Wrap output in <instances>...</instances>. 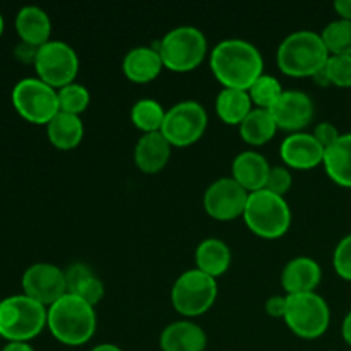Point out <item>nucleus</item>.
Returning a JSON list of instances; mask_svg holds the SVG:
<instances>
[{
	"label": "nucleus",
	"mask_w": 351,
	"mask_h": 351,
	"mask_svg": "<svg viewBox=\"0 0 351 351\" xmlns=\"http://www.w3.org/2000/svg\"><path fill=\"white\" fill-rule=\"evenodd\" d=\"M209 67L223 88L249 91L250 86L264 74V58L254 43L230 38L213 48Z\"/></svg>",
	"instance_id": "nucleus-1"
},
{
	"label": "nucleus",
	"mask_w": 351,
	"mask_h": 351,
	"mask_svg": "<svg viewBox=\"0 0 351 351\" xmlns=\"http://www.w3.org/2000/svg\"><path fill=\"white\" fill-rule=\"evenodd\" d=\"M96 312L93 305L75 295L67 293L48 307L47 328L58 343L67 346H81L96 332Z\"/></svg>",
	"instance_id": "nucleus-2"
},
{
	"label": "nucleus",
	"mask_w": 351,
	"mask_h": 351,
	"mask_svg": "<svg viewBox=\"0 0 351 351\" xmlns=\"http://www.w3.org/2000/svg\"><path fill=\"white\" fill-rule=\"evenodd\" d=\"M329 51L321 33L300 29L288 34L280 43L276 62L280 71L290 77H314L329 60Z\"/></svg>",
	"instance_id": "nucleus-3"
},
{
	"label": "nucleus",
	"mask_w": 351,
	"mask_h": 351,
	"mask_svg": "<svg viewBox=\"0 0 351 351\" xmlns=\"http://www.w3.org/2000/svg\"><path fill=\"white\" fill-rule=\"evenodd\" d=\"M243 221L259 239L276 240L287 235L291 225V209L287 199L267 189L249 194Z\"/></svg>",
	"instance_id": "nucleus-4"
},
{
	"label": "nucleus",
	"mask_w": 351,
	"mask_h": 351,
	"mask_svg": "<svg viewBox=\"0 0 351 351\" xmlns=\"http://www.w3.org/2000/svg\"><path fill=\"white\" fill-rule=\"evenodd\" d=\"M48 308L26 295L0 300V336L7 341L29 343L47 326Z\"/></svg>",
	"instance_id": "nucleus-5"
},
{
	"label": "nucleus",
	"mask_w": 351,
	"mask_h": 351,
	"mask_svg": "<svg viewBox=\"0 0 351 351\" xmlns=\"http://www.w3.org/2000/svg\"><path fill=\"white\" fill-rule=\"evenodd\" d=\"M156 48L165 69L171 72H191L208 55V38L195 26H178L168 31Z\"/></svg>",
	"instance_id": "nucleus-6"
},
{
	"label": "nucleus",
	"mask_w": 351,
	"mask_h": 351,
	"mask_svg": "<svg viewBox=\"0 0 351 351\" xmlns=\"http://www.w3.org/2000/svg\"><path fill=\"white\" fill-rule=\"evenodd\" d=\"M285 324L298 338L317 339L324 335L331 324V311L319 293L287 295Z\"/></svg>",
	"instance_id": "nucleus-7"
},
{
	"label": "nucleus",
	"mask_w": 351,
	"mask_h": 351,
	"mask_svg": "<svg viewBox=\"0 0 351 351\" xmlns=\"http://www.w3.org/2000/svg\"><path fill=\"white\" fill-rule=\"evenodd\" d=\"M171 305L184 317L206 314L218 298V283L215 278L197 267L182 273L171 287Z\"/></svg>",
	"instance_id": "nucleus-8"
},
{
	"label": "nucleus",
	"mask_w": 351,
	"mask_h": 351,
	"mask_svg": "<svg viewBox=\"0 0 351 351\" xmlns=\"http://www.w3.org/2000/svg\"><path fill=\"white\" fill-rule=\"evenodd\" d=\"M12 105L26 122L48 125L60 112L58 91L38 77L21 79L12 89Z\"/></svg>",
	"instance_id": "nucleus-9"
},
{
	"label": "nucleus",
	"mask_w": 351,
	"mask_h": 351,
	"mask_svg": "<svg viewBox=\"0 0 351 351\" xmlns=\"http://www.w3.org/2000/svg\"><path fill=\"white\" fill-rule=\"evenodd\" d=\"M208 129V113L194 99L180 101L167 110L160 132L175 147H187L197 143Z\"/></svg>",
	"instance_id": "nucleus-10"
},
{
	"label": "nucleus",
	"mask_w": 351,
	"mask_h": 351,
	"mask_svg": "<svg viewBox=\"0 0 351 351\" xmlns=\"http://www.w3.org/2000/svg\"><path fill=\"white\" fill-rule=\"evenodd\" d=\"M34 69L38 79L58 91L75 82L79 74V57L74 48L65 41L50 40L38 48Z\"/></svg>",
	"instance_id": "nucleus-11"
},
{
	"label": "nucleus",
	"mask_w": 351,
	"mask_h": 351,
	"mask_svg": "<svg viewBox=\"0 0 351 351\" xmlns=\"http://www.w3.org/2000/svg\"><path fill=\"white\" fill-rule=\"evenodd\" d=\"M21 285L26 297L33 298L47 308L67 295L65 271L50 263H36L27 267Z\"/></svg>",
	"instance_id": "nucleus-12"
},
{
	"label": "nucleus",
	"mask_w": 351,
	"mask_h": 351,
	"mask_svg": "<svg viewBox=\"0 0 351 351\" xmlns=\"http://www.w3.org/2000/svg\"><path fill=\"white\" fill-rule=\"evenodd\" d=\"M247 201L249 192L232 177H223L209 185L204 192L202 204L211 218L218 221H232L243 216Z\"/></svg>",
	"instance_id": "nucleus-13"
},
{
	"label": "nucleus",
	"mask_w": 351,
	"mask_h": 351,
	"mask_svg": "<svg viewBox=\"0 0 351 351\" xmlns=\"http://www.w3.org/2000/svg\"><path fill=\"white\" fill-rule=\"evenodd\" d=\"M278 129L287 132H304L314 119V101L311 96L297 89H287L269 110Z\"/></svg>",
	"instance_id": "nucleus-14"
},
{
	"label": "nucleus",
	"mask_w": 351,
	"mask_h": 351,
	"mask_svg": "<svg viewBox=\"0 0 351 351\" xmlns=\"http://www.w3.org/2000/svg\"><path fill=\"white\" fill-rule=\"evenodd\" d=\"M326 149L308 132H295L283 139L280 156L285 167L293 170H312L324 163Z\"/></svg>",
	"instance_id": "nucleus-15"
},
{
	"label": "nucleus",
	"mask_w": 351,
	"mask_h": 351,
	"mask_svg": "<svg viewBox=\"0 0 351 351\" xmlns=\"http://www.w3.org/2000/svg\"><path fill=\"white\" fill-rule=\"evenodd\" d=\"M322 280V269L312 257H295L281 271V287L287 295L312 293Z\"/></svg>",
	"instance_id": "nucleus-16"
},
{
	"label": "nucleus",
	"mask_w": 351,
	"mask_h": 351,
	"mask_svg": "<svg viewBox=\"0 0 351 351\" xmlns=\"http://www.w3.org/2000/svg\"><path fill=\"white\" fill-rule=\"evenodd\" d=\"M171 144L161 132L143 134L134 147V161L143 173L153 175L163 170L171 156Z\"/></svg>",
	"instance_id": "nucleus-17"
},
{
	"label": "nucleus",
	"mask_w": 351,
	"mask_h": 351,
	"mask_svg": "<svg viewBox=\"0 0 351 351\" xmlns=\"http://www.w3.org/2000/svg\"><path fill=\"white\" fill-rule=\"evenodd\" d=\"M271 165L257 151H243L237 154L232 163V178L239 182L249 194L266 187Z\"/></svg>",
	"instance_id": "nucleus-18"
},
{
	"label": "nucleus",
	"mask_w": 351,
	"mask_h": 351,
	"mask_svg": "<svg viewBox=\"0 0 351 351\" xmlns=\"http://www.w3.org/2000/svg\"><path fill=\"white\" fill-rule=\"evenodd\" d=\"M208 336L204 329L192 321H175L160 336L161 351H204Z\"/></svg>",
	"instance_id": "nucleus-19"
},
{
	"label": "nucleus",
	"mask_w": 351,
	"mask_h": 351,
	"mask_svg": "<svg viewBox=\"0 0 351 351\" xmlns=\"http://www.w3.org/2000/svg\"><path fill=\"white\" fill-rule=\"evenodd\" d=\"M160 51L156 47H136L123 57L122 71L129 81L136 84H146L154 81L163 71Z\"/></svg>",
	"instance_id": "nucleus-20"
},
{
	"label": "nucleus",
	"mask_w": 351,
	"mask_h": 351,
	"mask_svg": "<svg viewBox=\"0 0 351 351\" xmlns=\"http://www.w3.org/2000/svg\"><path fill=\"white\" fill-rule=\"evenodd\" d=\"M16 31L23 43L40 48L50 41L51 19L41 7L26 5L17 12Z\"/></svg>",
	"instance_id": "nucleus-21"
},
{
	"label": "nucleus",
	"mask_w": 351,
	"mask_h": 351,
	"mask_svg": "<svg viewBox=\"0 0 351 351\" xmlns=\"http://www.w3.org/2000/svg\"><path fill=\"white\" fill-rule=\"evenodd\" d=\"M67 293L75 295L96 307L105 297V285L95 274V271L84 263H74L65 269Z\"/></svg>",
	"instance_id": "nucleus-22"
},
{
	"label": "nucleus",
	"mask_w": 351,
	"mask_h": 351,
	"mask_svg": "<svg viewBox=\"0 0 351 351\" xmlns=\"http://www.w3.org/2000/svg\"><path fill=\"white\" fill-rule=\"evenodd\" d=\"M232 266V250L223 240L206 239L195 249V267L218 280Z\"/></svg>",
	"instance_id": "nucleus-23"
},
{
	"label": "nucleus",
	"mask_w": 351,
	"mask_h": 351,
	"mask_svg": "<svg viewBox=\"0 0 351 351\" xmlns=\"http://www.w3.org/2000/svg\"><path fill=\"white\" fill-rule=\"evenodd\" d=\"M47 136L51 146L62 151H71L81 144L84 137V123L81 117L58 112L47 125Z\"/></svg>",
	"instance_id": "nucleus-24"
},
{
	"label": "nucleus",
	"mask_w": 351,
	"mask_h": 351,
	"mask_svg": "<svg viewBox=\"0 0 351 351\" xmlns=\"http://www.w3.org/2000/svg\"><path fill=\"white\" fill-rule=\"evenodd\" d=\"M324 170L339 187L351 189V134H341L324 154Z\"/></svg>",
	"instance_id": "nucleus-25"
},
{
	"label": "nucleus",
	"mask_w": 351,
	"mask_h": 351,
	"mask_svg": "<svg viewBox=\"0 0 351 351\" xmlns=\"http://www.w3.org/2000/svg\"><path fill=\"white\" fill-rule=\"evenodd\" d=\"M254 110L249 91L223 88L216 96V113L228 125H240Z\"/></svg>",
	"instance_id": "nucleus-26"
},
{
	"label": "nucleus",
	"mask_w": 351,
	"mask_h": 351,
	"mask_svg": "<svg viewBox=\"0 0 351 351\" xmlns=\"http://www.w3.org/2000/svg\"><path fill=\"white\" fill-rule=\"evenodd\" d=\"M278 130L280 129H278L269 110L263 108H254L239 125L240 137L243 139V143L250 144V146H263V144L269 143L276 136Z\"/></svg>",
	"instance_id": "nucleus-27"
},
{
	"label": "nucleus",
	"mask_w": 351,
	"mask_h": 351,
	"mask_svg": "<svg viewBox=\"0 0 351 351\" xmlns=\"http://www.w3.org/2000/svg\"><path fill=\"white\" fill-rule=\"evenodd\" d=\"M165 113H167V110L161 106L160 101L143 98L134 103L132 108H130V120H132L134 127H137L143 134L160 132L161 125H163Z\"/></svg>",
	"instance_id": "nucleus-28"
},
{
	"label": "nucleus",
	"mask_w": 351,
	"mask_h": 351,
	"mask_svg": "<svg viewBox=\"0 0 351 351\" xmlns=\"http://www.w3.org/2000/svg\"><path fill=\"white\" fill-rule=\"evenodd\" d=\"M329 55H351V21H331L321 33Z\"/></svg>",
	"instance_id": "nucleus-29"
},
{
	"label": "nucleus",
	"mask_w": 351,
	"mask_h": 351,
	"mask_svg": "<svg viewBox=\"0 0 351 351\" xmlns=\"http://www.w3.org/2000/svg\"><path fill=\"white\" fill-rule=\"evenodd\" d=\"M285 89L281 86V82L278 81L273 75L263 74L252 86L249 88V96L252 99V103L256 105V108L263 110H271L274 103L280 99V96L283 95Z\"/></svg>",
	"instance_id": "nucleus-30"
},
{
	"label": "nucleus",
	"mask_w": 351,
	"mask_h": 351,
	"mask_svg": "<svg viewBox=\"0 0 351 351\" xmlns=\"http://www.w3.org/2000/svg\"><path fill=\"white\" fill-rule=\"evenodd\" d=\"M91 101L88 88L82 86L81 82H72L65 88L58 89V108L64 113L81 117L86 112Z\"/></svg>",
	"instance_id": "nucleus-31"
},
{
	"label": "nucleus",
	"mask_w": 351,
	"mask_h": 351,
	"mask_svg": "<svg viewBox=\"0 0 351 351\" xmlns=\"http://www.w3.org/2000/svg\"><path fill=\"white\" fill-rule=\"evenodd\" d=\"M331 86L351 88V55H331L326 64Z\"/></svg>",
	"instance_id": "nucleus-32"
},
{
	"label": "nucleus",
	"mask_w": 351,
	"mask_h": 351,
	"mask_svg": "<svg viewBox=\"0 0 351 351\" xmlns=\"http://www.w3.org/2000/svg\"><path fill=\"white\" fill-rule=\"evenodd\" d=\"M332 266L339 278L351 281V233L343 237L336 245L335 254H332Z\"/></svg>",
	"instance_id": "nucleus-33"
},
{
	"label": "nucleus",
	"mask_w": 351,
	"mask_h": 351,
	"mask_svg": "<svg viewBox=\"0 0 351 351\" xmlns=\"http://www.w3.org/2000/svg\"><path fill=\"white\" fill-rule=\"evenodd\" d=\"M291 184H293V178H291L290 168L281 167L280 165V167H271L269 175H267L266 187L264 189H267L273 194L285 197L288 194V191L291 189Z\"/></svg>",
	"instance_id": "nucleus-34"
},
{
	"label": "nucleus",
	"mask_w": 351,
	"mask_h": 351,
	"mask_svg": "<svg viewBox=\"0 0 351 351\" xmlns=\"http://www.w3.org/2000/svg\"><path fill=\"white\" fill-rule=\"evenodd\" d=\"M312 136L315 137V141H317L324 149H329V147L341 137V134H339V130L336 129L331 122H321L319 125H315Z\"/></svg>",
	"instance_id": "nucleus-35"
},
{
	"label": "nucleus",
	"mask_w": 351,
	"mask_h": 351,
	"mask_svg": "<svg viewBox=\"0 0 351 351\" xmlns=\"http://www.w3.org/2000/svg\"><path fill=\"white\" fill-rule=\"evenodd\" d=\"M287 312V295H274L266 300V314L273 319H283Z\"/></svg>",
	"instance_id": "nucleus-36"
},
{
	"label": "nucleus",
	"mask_w": 351,
	"mask_h": 351,
	"mask_svg": "<svg viewBox=\"0 0 351 351\" xmlns=\"http://www.w3.org/2000/svg\"><path fill=\"white\" fill-rule=\"evenodd\" d=\"M36 53H38L36 47H33V45L23 43V41H21V43L16 47V57L19 58L21 62H24V64H33L34 65V60H36Z\"/></svg>",
	"instance_id": "nucleus-37"
},
{
	"label": "nucleus",
	"mask_w": 351,
	"mask_h": 351,
	"mask_svg": "<svg viewBox=\"0 0 351 351\" xmlns=\"http://www.w3.org/2000/svg\"><path fill=\"white\" fill-rule=\"evenodd\" d=\"M335 10L339 16V19L351 21V0H336Z\"/></svg>",
	"instance_id": "nucleus-38"
},
{
	"label": "nucleus",
	"mask_w": 351,
	"mask_h": 351,
	"mask_svg": "<svg viewBox=\"0 0 351 351\" xmlns=\"http://www.w3.org/2000/svg\"><path fill=\"white\" fill-rule=\"evenodd\" d=\"M2 351H36L29 343L24 341H10L3 346Z\"/></svg>",
	"instance_id": "nucleus-39"
},
{
	"label": "nucleus",
	"mask_w": 351,
	"mask_h": 351,
	"mask_svg": "<svg viewBox=\"0 0 351 351\" xmlns=\"http://www.w3.org/2000/svg\"><path fill=\"white\" fill-rule=\"evenodd\" d=\"M341 335H343V339H345L346 345L351 346V311L346 314V317L343 319Z\"/></svg>",
	"instance_id": "nucleus-40"
},
{
	"label": "nucleus",
	"mask_w": 351,
	"mask_h": 351,
	"mask_svg": "<svg viewBox=\"0 0 351 351\" xmlns=\"http://www.w3.org/2000/svg\"><path fill=\"white\" fill-rule=\"evenodd\" d=\"M312 79H314L315 84L321 86V88H328V86H331V81H329V75H328V71H326V67L321 69L317 74H314V77Z\"/></svg>",
	"instance_id": "nucleus-41"
},
{
	"label": "nucleus",
	"mask_w": 351,
	"mask_h": 351,
	"mask_svg": "<svg viewBox=\"0 0 351 351\" xmlns=\"http://www.w3.org/2000/svg\"><path fill=\"white\" fill-rule=\"evenodd\" d=\"M89 351H123L120 346L113 345V343H101V345H96L95 348Z\"/></svg>",
	"instance_id": "nucleus-42"
},
{
	"label": "nucleus",
	"mask_w": 351,
	"mask_h": 351,
	"mask_svg": "<svg viewBox=\"0 0 351 351\" xmlns=\"http://www.w3.org/2000/svg\"><path fill=\"white\" fill-rule=\"evenodd\" d=\"M3 26H5V23H3V17H2V14H0V36H2V33H3Z\"/></svg>",
	"instance_id": "nucleus-43"
}]
</instances>
